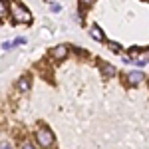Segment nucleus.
I'll return each instance as SVG.
<instances>
[{"mask_svg":"<svg viewBox=\"0 0 149 149\" xmlns=\"http://www.w3.org/2000/svg\"><path fill=\"white\" fill-rule=\"evenodd\" d=\"M12 18L16 24H28L32 20V14L28 12V8H24L20 4H14L12 6Z\"/></svg>","mask_w":149,"mask_h":149,"instance_id":"f257e3e1","label":"nucleus"},{"mask_svg":"<svg viewBox=\"0 0 149 149\" xmlns=\"http://www.w3.org/2000/svg\"><path fill=\"white\" fill-rule=\"evenodd\" d=\"M36 139H38V143H40L42 147H50V145L54 143V133H52L48 127H40L38 133H36Z\"/></svg>","mask_w":149,"mask_h":149,"instance_id":"f03ea898","label":"nucleus"},{"mask_svg":"<svg viewBox=\"0 0 149 149\" xmlns=\"http://www.w3.org/2000/svg\"><path fill=\"white\" fill-rule=\"evenodd\" d=\"M50 56L54 58V60H64V58L68 56V46L66 44H60V46L52 48L50 50Z\"/></svg>","mask_w":149,"mask_h":149,"instance_id":"7ed1b4c3","label":"nucleus"},{"mask_svg":"<svg viewBox=\"0 0 149 149\" xmlns=\"http://www.w3.org/2000/svg\"><path fill=\"white\" fill-rule=\"evenodd\" d=\"M143 76H145V74H143V72H137V70H135V72H129V74H127V81H129L131 86H135L139 81H143Z\"/></svg>","mask_w":149,"mask_h":149,"instance_id":"20e7f679","label":"nucleus"},{"mask_svg":"<svg viewBox=\"0 0 149 149\" xmlns=\"http://www.w3.org/2000/svg\"><path fill=\"white\" fill-rule=\"evenodd\" d=\"M90 36H92L93 40H97V42H103V40H105V36H103L102 28H100V26H95V24L90 28Z\"/></svg>","mask_w":149,"mask_h":149,"instance_id":"39448f33","label":"nucleus"},{"mask_svg":"<svg viewBox=\"0 0 149 149\" xmlns=\"http://www.w3.org/2000/svg\"><path fill=\"white\" fill-rule=\"evenodd\" d=\"M18 90H20V92H28V90H30V78H28V76H22V78L18 80Z\"/></svg>","mask_w":149,"mask_h":149,"instance_id":"423d86ee","label":"nucleus"},{"mask_svg":"<svg viewBox=\"0 0 149 149\" xmlns=\"http://www.w3.org/2000/svg\"><path fill=\"white\" fill-rule=\"evenodd\" d=\"M102 72L107 76V78H111V76H115V68L111 66V64H102Z\"/></svg>","mask_w":149,"mask_h":149,"instance_id":"0eeeda50","label":"nucleus"},{"mask_svg":"<svg viewBox=\"0 0 149 149\" xmlns=\"http://www.w3.org/2000/svg\"><path fill=\"white\" fill-rule=\"evenodd\" d=\"M6 12H8V4H6V0H0V18L6 16Z\"/></svg>","mask_w":149,"mask_h":149,"instance_id":"6e6552de","label":"nucleus"},{"mask_svg":"<svg viewBox=\"0 0 149 149\" xmlns=\"http://www.w3.org/2000/svg\"><path fill=\"white\" fill-rule=\"evenodd\" d=\"M12 44H14V46H20V44H26V38H22V36H20V38L12 40Z\"/></svg>","mask_w":149,"mask_h":149,"instance_id":"1a4fd4ad","label":"nucleus"},{"mask_svg":"<svg viewBox=\"0 0 149 149\" xmlns=\"http://www.w3.org/2000/svg\"><path fill=\"white\" fill-rule=\"evenodd\" d=\"M0 149H12V145L8 141H0Z\"/></svg>","mask_w":149,"mask_h":149,"instance_id":"9d476101","label":"nucleus"},{"mask_svg":"<svg viewBox=\"0 0 149 149\" xmlns=\"http://www.w3.org/2000/svg\"><path fill=\"white\" fill-rule=\"evenodd\" d=\"M109 48H111V50H113V52H121V48L117 46V44H115V42H109Z\"/></svg>","mask_w":149,"mask_h":149,"instance_id":"9b49d317","label":"nucleus"},{"mask_svg":"<svg viewBox=\"0 0 149 149\" xmlns=\"http://www.w3.org/2000/svg\"><path fill=\"white\" fill-rule=\"evenodd\" d=\"M52 10H54V12H60L62 8H60V4H54V6H52Z\"/></svg>","mask_w":149,"mask_h":149,"instance_id":"f8f14e48","label":"nucleus"},{"mask_svg":"<svg viewBox=\"0 0 149 149\" xmlns=\"http://www.w3.org/2000/svg\"><path fill=\"white\" fill-rule=\"evenodd\" d=\"M22 149H34V145H30V143H24V147Z\"/></svg>","mask_w":149,"mask_h":149,"instance_id":"ddd939ff","label":"nucleus"},{"mask_svg":"<svg viewBox=\"0 0 149 149\" xmlns=\"http://www.w3.org/2000/svg\"><path fill=\"white\" fill-rule=\"evenodd\" d=\"M92 2H95V0H81V4H92Z\"/></svg>","mask_w":149,"mask_h":149,"instance_id":"4468645a","label":"nucleus"},{"mask_svg":"<svg viewBox=\"0 0 149 149\" xmlns=\"http://www.w3.org/2000/svg\"><path fill=\"white\" fill-rule=\"evenodd\" d=\"M48 2H54V0H48Z\"/></svg>","mask_w":149,"mask_h":149,"instance_id":"2eb2a0df","label":"nucleus"}]
</instances>
